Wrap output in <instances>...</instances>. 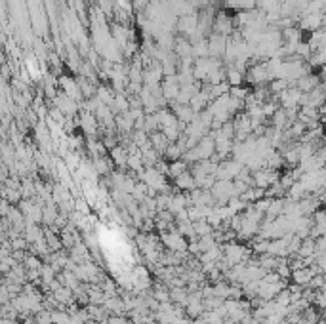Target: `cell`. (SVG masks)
Returning <instances> with one entry per match:
<instances>
[{
  "instance_id": "6da1fadb",
  "label": "cell",
  "mask_w": 326,
  "mask_h": 324,
  "mask_svg": "<svg viewBox=\"0 0 326 324\" xmlns=\"http://www.w3.org/2000/svg\"><path fill=\"white\" fill-rule=\"evenodd\" d=\"M166 244H168L170 248H174V250H183V248H185L183 238H181L180 235H170V236H166Z\"/></svg>"
}]
</instances>
